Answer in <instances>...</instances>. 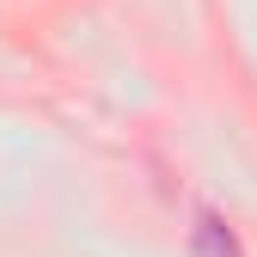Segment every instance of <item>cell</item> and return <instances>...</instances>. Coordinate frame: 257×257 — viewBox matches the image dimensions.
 <instances>
[{
    "label": "cell",
    "instance_id": "cell-1",
    "mask_svg": "<svg viewBox=\"0 0 257 257\" xmlns=\"http://www.w3.org/2000/svg\"><path fill=\"white\" fill-rule=\"evenodd\" d=\"M190 251L196 257H239V239L220 214H196V233H190Z\"/></svg>",
    "mask_w": 257,
    "mask_h": 257
}]
</instances>
